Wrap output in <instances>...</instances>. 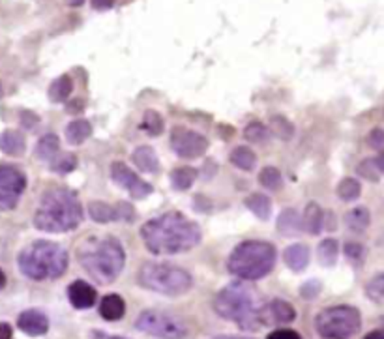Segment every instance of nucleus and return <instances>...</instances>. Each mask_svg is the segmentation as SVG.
I'll return each mask as SVG.
<instances>
[{
    "instance_id": "nucleus-3",
    "label": "nucleus",
    "mask_w": 384,
    "mask_h": 339,
    "mask_svg": "<svg viewBox=\"0 0 384 339\" xmlns=\"http://www.w3.org/2000/svg\"><path fill=\"white\" fill-rule=\"evenodd\" d=\"M79 262L94 281L107 285L120 276L126 264V253L116 238H90L79 249Z\"/></svg>"
},
{
    "instance_id": "nucleus-12",
    "label": "nucleus",
    "mask_w": 384,
    "mask_h": 339,
    "mask_svg": "<svg viewBox=\"0 0 384 339\" xmlns=\"http://www.w3.org/2000/svg\"><path fill=\"white\" fill-rule=\"evenodd\" d=\"M111 177H113L114 184L124 188L133 199H144L152 193V186L146 184L139 175L129 169L126 163L114 162L111 165Z\"/></svg>"
},
{
    "instance_id": "nucleus-16",
    "label": "nucleus",
    "mask_w": 384,
    "mask_h": 339,
    "mask_svg": "<svg viewBox=\"0 0 384 339\" xmlns=\"http://www.w3.org/2000/svg\"><path fill=\"white\" fill-rule=\"evenodd\" d=\"M283 262L292 272H302L309 264V247L306 244H292L283 251Z\"/></svg>"
},
{
    "instance_id": "nucleus-14",
    "label": "nucleus",
    "mask_w": 384,
    "mask_h": 339,
    "mask_svg": "<svg viewBox=\"0 0 384 339\" xmlns=\"http://www.w3.org/2000/svg\"><path fill=\"white\" fill-rule=\"evenodd\" d=\"M17 326L19 330L27 334V336H32V338H40V336H45L47 330H49V318L45 313L38 310H27L23 311L19 318H17Z\"/></svg>"
},
{
    "instance_id": "nucleus-6",
    "label": "nucleus",
    "mask_w": 384,
    "mask_h": 339,
    "mask_svg": "<svg viewBox=\"0 0 384 339\" xmlns=\"http://www.w3.org/2000/svg\"><path fill=\"white\" fill-rule=\"evenodd\" d=\"M276 257V247L270 242L246 240L238 244L229 257V272L246 281H257L274 270Z\"/></svg>"
},
{
    "instance_id": "nucleus-1",
    "label": "nucleus",
    "mask_w": 384,
    "mask_h": 339,
    "mask_svg": "<svg viewBox=\"0 0 384 339\" xmlns=\"http://www.w3.org/2000/svg\"><path fill=\"white\" fill-rule=\"evenodd\" d=\"M144 246L154 255L190 251L201 242V229L182 214L169 212L146 221L141 229Z\"/></svg>"
},
{
    "instance_id": "nucleus-7",
    "label": "nucleus",
    "mask_w": 384,
    "mask_h": 339,
    "mask_svg": "<svg viewBox=\"0 0 384 339\" xmlns=\"http://www.w3.org/2000/svg\"><path fill=\"white\" fill-rule=\"evenodd\" d=\"M139 283L144 289L165 297H182L192 289L193 277L180 266L169 262H146L139 270Z\"/></svg>"
},
{
    "instance_id": "nucleus-32",
    "label": "nucleus",
    "mask_w": 384,
    "mask_h": 339,
    "mask_svg": "<svg viewBox=\"0 0 384 339\" xmlns=\"http://www.w3.org/2000/svg\"><path fill=\"white\" fill-rule=\"evenodd\" d=\"M259 182L268 191H279L281 186H283V177H281V173L276 167H264L259 173Z\"/></svg>"
},
{
    "instance_id": "nucleus-8",
    "label": "nucleus",
    "mask_w": 384,
    "mask_h": 339,
    "mask_svg": "<svg viewBox=\"0 0 384 339\" xmlns=\"http://www.w3.org/2000/svg\"><path fill=\"white\" fill-rule=\"evenodd\" d=\"M362 326L360 311L353 305H334L322 310L315 318V328L322 339H350Z\"/></svg>"
},
{
    "instance_id": "nucleus-27",
    "label": "nucleus",
    "mask_w": 384,
    "mask_h": 339,
    "mask_svg": "<svg viewBox=\"0 0 384 339\" xmlns=\"http://www.w3.org/2000/svg\"><path fill=\"white\" fill-rule=\"evenodd\" d=\"M88 216H90V219H94L96 223H109V221L118 219L116 208L107 205V203H101V201H92V203L88 205Z\"/></svg>"
},
{
    "instance_id": "nucleus-21",
    "label": "nucleus",
    "mask_w": 384,
    "mask_h": 339,
    "mask_svg": "<svg viewBox=\"0 0 384 339\" xmlns=\"http://www.w3.org/2000/svg\"><path fill=\"white\" fill-rule=\"evenodd\" d=\"M25 137L15 129H6L0 135V150L8 155H21L25 152Z\"/></svg>"
},
{
    "instance_id": "nucleus-24",
    "label": "nucleus",
    "mask_w": 384,
    "mask_h": 339,
    "mask_svg": "<svg viewBox=\"0 0 384 339\" xmlns=\"http://www.w3.org/2000/svg\"><path fill=\"white\" fill-rule=\"evenodd\" d=\"M345 221H347V227H349L353 233H366V229L371 223V214L366 206H356V208H353L347 214Z\"/></svg>"
},
{
    "instance_id": "nucleus-23",
    "label": "nucleus",
    "mask_w": 384,
    "mask_h": 339,
    "mask_svg": "<svg viewBox=\"0 0 384 339\" xmlns=\"http://www.w3.org/2000/svg\"><path fill=\"white\" fill-rule=\"evenodd\" d=\"M92 135V124L88 121H73L66 127V139L70 145H83Z\"/></svg>"
},
{
    "instance_id": "nucleus-34",
    "label": "nucleus",
    "mask_w": 384,
    "mask_h": 339,
    "mask_svg": "<svg viewBox=\"0 0 384 339\" xmlns=\"http://www.w3.org/2000/svg\"><path fill=\"white\" fill-rule=\"evenodd\" d=\"M141 127L146 131L149 135H159L164 131V118L159 116V113H156L154 109H149L144 116H142V124Z\"/></svg>"
},
{
    "instance_id": "nucleus-18",
    "label": "nucleus",
    "mask_w": 384,
    "mask_h": 339,
    "mask_svg": "<svg viewBox=\"0 0 384 339\" xmlns=\"http://www.w3.org/2000/svg\"><path fill=\"white\" fill-rule=\"evenodd\" d=\"M131 160L136 163L137 169H141L142 173H157V169H159V160H157L156 152L146 145L137 147L131 154Z\"/></svg>"
},
{
    "instance_id": "nucleus-31",
    "label": "nucleus",
    "mask_w": 384,
    "mask_h": 339,
    "mask_svg": "<svg viewBox=\"0 0 384 339\" xmlns=\"http://www.w3.org/2000/svg\"><path fill=\"white\" fill-rule=\"evenodd\" d=\"M270 131L281 141H291L294 135V126L289 118H285L283 114H274L270 118Z\"/></svg>"
},
{
    "instance_id": "nucleus-45",
    "label": "nucleus",
    "mask_w": 384,
    "mask_h": 339,
    "mask_svg": "<svg viewBox=\"0 0 384 339\" xmlns=\"http://www.w3.org/2000/svg\"><path fill=\"white\" fill-rule=\"evenodd\" d=\"M21 121L27 127H34L36 124H38V116H36V114H32V113H23Z\"/></svg>"
},
{
    "instance_id": "nucleus-29",
    "label": "nucleus",
    "mask_w": 384,
    "mask_h": 339,
    "mask_svg": "<svg viewBox=\"0 0 384 339\" xmlns=\"http://www.w3.org/2000/svg\"><path fill=\"white\" fill-rule=\"evenodd\" d=\"M231 163L242 171H253L257 163V155L253 154V150L248 149V147H236L233 152H231Z\"/></svg>"
},
{
    "instance_id": "nucleus-35",
    "label": "nucleus",
    "mask_w": 384,
    "mask_h": 339,
    "mask_svg": "<svg viewBox=\"0 0 384 339\" xmlns=\"http://www.w3.org/2000/svg\"><path fill=\"white\" fill-rule=\"evenodd\" d=\"M366 294L370 300L377 302V304H384V274H379L373 279L368 281L366 285Z\"/></svg>"
},
{
    "instance_id": "nucleus-20",
    "label": "nucleus",
    "mask_w": 384,
    "mask_h": 339,
    "mask_svg": "<svg viewBox=\"0 0 384 339\" xmlns=\"http://www.w3.org/2000/svg\"><path fill=\"white\" fill-rule=\"evenodd\" d=\"M304 231L307 234H319L324 227V212L317 203H309L306 206V212H304Z\"/></svg>"
},
{
    "instance_id": "nucleus-37",
    "label": "nucleus",
    "mask_w": 384,
    "mask_h": 339,
    "mask_svg": "<svg viewBox=\"0 0 384 339\" xmlns=\"http://www.w3.org/2000/svg\"><path fill=\"white\" fill-rule=\"evenodd\" d=\"M358 175L366 180H370V182H379L381 180V169H379V165L375 160H363V162L358 163Z\"/></svg>"
},
{
    "instance_id": "nucleus-4",
    "label": "nucleus",
    "mask_w": 384,
    "mask_h": 339,
    "mask_svg": "<svg viewBox=\"0 0 384 339\" xmlns=\"http://www.w3.org/2000/svg\"><path fill=\"white\" fill-rule=\"evenodd\" d=\"M263 302L255 290L244 283H231L218 292L214 310L220 317L233 321L244 330H257L261 325Z\"/></svg>"
},
{
    "instance_id": "nucleus-9",
    "label": "nucleus",
    "mask_w": 384,
    "mask_h": 339,
    "mask_svg": "<svg viewBox=\"0 0 384 339\" xmlns=\"http://www.w3.org/2000/svg\"><path fill=\"white\" fill-rule=\"evenodd\" d=\"M136 328L157 339H184L188 328L178 317L159 310L142 311L137 317Z\"/></svg>"
},
{
    "instance_id": "nucleus-11",
    "label": "nucleus",
    "mask_w": 384,
    "mask_h": 339,
    "mask_svg": "<svg viewBox=\"0 0 384 339\" xmlns=\"http://www.w3.org/2000/svg\"><path fill=\"white\" fill-rule=\"evenodd\" d=\"M171 147L182 160H195L207 152L208 139L188 127H175L171 134Z\"/></svg>"
},
{
    "instance_id": "nucleus-52",
    "label": "nucleus",
    "mask_w": 384,
    "mask_h": 339,
    "mask_svg": "<svg viewBox=\"0 0 384 339\" xmlns=\"http://www.w3.org/2000/svg\"><path fill=\"white\" fill-rule=\"evenodd\" d=\"M214 339H251V338H238V336H218Z\"/></svg>"
},
{
    "instance_id": "nucleus-53",
    "label": "nucleus",
    "mask_w": 384,
    "mask_h": 339,
    "mask_svg": "<svg viewBox=\"0 0 384 339\" xmlns=\"http://www.w3.org/2000/svg\"><path fill=\"white\" fill-rule=\"evenodd\" d=\"M0 96H2V85H0Z\"/></svg>"
},
{
    "instance_id": "nucleus-38",
    "label": "nucleus",
    "mask_w": 384,
    "mask_h": 339,
    "mask_svg": "<svg viewBox=\"0 0 384 339\" xmlns=\"http://www.w3.org/2000/svg\"><path fill=\"white\" fill-rule=\"evenodd\" d=\"M75 167H77V158L73 154L62 155L60 160H57V162L53 163V171H55V173H60V175L71 173Z\"/></svg>"
},
{
    "instance_id": "nucleus-36",
    "label": "nucleus",
    "mask_w": 384,
    "mask_h": 339,
    "mask_svg": "<svg viewBox=\"0 0 384 339\" xmlns=\"http://www.w3.org/2000/svg\"><path fill=\"white\" fill-rule=\"evenodd\" d=\"M244 137L251 142H264L268 139V127L261 122H249L244 129Z\"/></svg>"
},
{
    "instance_id": "nucleus-39",
    "label": "nucleus",
    "mask_w": 384,
    "mask_h": 339,
    "mask_svg": "<svg viewBox=\"0 0 384 339\" xmlns=\"http://www.w3.org/2000/svg\"><path fill=\"white\" fill-rule=\"evenodd\" d=\"M345 255L349 257L353 262H362L363 257H366V249H363L362 244H358V242H349L347 246H345Z\"/></svg>"
},
{
    "instance_id": "nucleus-50",
    "label": "nucleus",
    "mask_w": 384,
    "mask_h": 339,
    "mask_svg": "<svg viewBox=\"0 0 384 339\" xmlns=\"http://www.w3.org/2000/svg\"><path fill=\"white\" fill-rule=\"evenodd\" d=\"M66 4H68V6H71V8H79V6H83V4H85V0H66Z\"/></svg>"
},
{
    "instance_id": "nucleus-13",
    "label": "nucleus",
    "mask_w": 384,
    "mask_h": 339,
    "mask_svg": "<svg viewBox=\"0 0 384 339\" xmlns=\"http://www.w3.org/2000/svg\"><path fill=\"white\" fill-rule=\"evenodd\" d=\"M296 318V311L285 300H272L261 310V325H287Z\"/></svg>"
},
{
    "instance_id": "nucleus-25",
    "label": "nucleus",
    "mask_w": 384,
    "mask_h": 339,
    "mask_svg": "<svg viewBox=\"0 0 384 339\" xmlns=\"http://www.w3.org/2000/svg\"><path fill=\"white\" fill-rule=\"evenodd\" d=\"M246 206H248L249 212L255 214L257 218L263 219V221H266V219L270 218L272 203L270 199L266 197V195H263V193H253V195H249V197L246 199Z\"/></svg>"
},
{
    "instance_id": "nucleus-26",
    "label": "nucleus",
    "mask_w": 384,
    "mask_h": 339,
    "mask_svg": "<svg viewBox=\"0 0 384 339\" xmlns=\"http://www.w3.org/2000/svg\"><path fill=\"white\" fill-rule=\"evenodd\" d=\"M71 90H73V83H71L70 75H60L55 79L49 86V99L55 103H62L70 98Z\"/></svg>"
},
{
    "instance_id": "nucleus-43",
    "label": "nucleus",
    "mask_w": 384,
    "mask_h": 339,
    "mask_svg": "<svg viewBox=\"0 0 384 339\" xmlns=\"http://www.w3.org/2000/svg\"><path fill=\"white\" fill-rule=\"evenodd\" d=\"M116 214H118V219H126V221H131L133 219V208L128 205V203H118L116 206Z\"/></svg>"
},
{
    "instance_id": "nucleus-44",
    "label": "nucleus",
    "mask_w": 384,
    "mask_h": 339,
    "mask_svg": "<svg viewBox=\"0 0 384 339\" xmlns=\"http://www.w3.org/2000/svg\"><path fill=\"white\" fill-rule=\"evenodd\" d=\"M94 10L98 12H105V10H111L114 6V0H90Z\"/></svg>"
},
{
    "instance_id": "nucleus-48",
    "label": "nucleus",
    "mask_w": 384,
    "mask_h": 339,
    "mask_svg": "<svg viewBox=\"0 0 384 339\" xmlns=\"http://www.w3.org/2000/svg\"><path fill=\"white\" fill-rule=\"evenodd\" d=\"M363 339H384V328H379V330H373L370 332Z\"/></svg>"
},
{
    "instance_id": "nucleus-40",
    "label": "nucleus",
    "mask_w": 384,
    "mask_h": 339,
    "mask_svg": "<svg viewBox=\"0 0 384 339\" xmlns=\"http://www.w3.org/2000/svg\"><path fill=\"white\" fill-rule=\"evenodd\" d=\"M368 142H370L371 149L384 150V129H381V127L371 129L370 135H368Z\"/></svg>"
},
{
    "instance_id": "nucleus-42",
    "label": "nucleus",
    "mask_w": 384,
    "mask_h": 339,
    "mask_svg": "<svg viewBox=\"0 0 384 339\" xmlns=\"http://www.w3.org/2000/svg\"><path fill=\"white\" fill-rule=\"evenodd\" d=\"M320 292V283L319 281H307L302 287V297L304 298H313Z\"/></svg>"
},
{
    "instance_id": "nucleus-22",
    "label": "nucleus",
    "mask_w": 384,
    "mask_h": 339,
    "mask_svg": "<svg viewBox=\"0 0 384 339\" xmlns=\"http://www.w3.org/2000/svg\"><path fill=\"white\" fill-rule=\"evenodd\" d=\"M58 152H60V142H58L57 135H43L36 145V158L42 160V162H53L58 155Z\"/></svg>"
},
{
    "instance_id": "nucleus-17",
    "label": "nucleus",
    "mask_w": 384,
    "mask_h": 339,
    "mask_svg": "<svg viewBox=\"0 0 384 339\" xmlns=\"http://www.w3.org/2000/svg\"><path fill=\"white\" fill-rule=\"evenodd\" d=\"M304 229V221L298 218L294 208H285L278 218V231L283 236H298Z\"/></svg>"
},
{
    "instance_id": "nucleus-49",
    "label": "nucleus",
    "mask_w": 384,
    "mask_h": 339,
    "mask_svg": "<svg viewBox=\"0 0 384 339\" xmlns=\"http://www.w3.org/2000/svg\"><path fill=\"white\" fill-rule=\"evenodd\" d=\"M375 162H377L381 173H384V150H381V154H379L377 158H375Z\"/></svg>"
},
{
    "instance_id": "nucleus-33",
    "label": "nucleus",
    "mask_w": 384,
    "mask_h": 339,
    "mask_svg": "<svg viewBox=\"0 0 384 339\" xmlns=\"http://www.w3.org/2000/svg\"><path fill=\"white\" fill-rule=\"evenodd\" d=\"M360 193H362V186L356 178H343L340 186H337V197L345 201V203H350V201L358 199Z\"/></svg>"
},
{
    "instance_id": "nucleus-2",
    "label": "nucleus",
    "mask_w": 384,
    "mask_h": 339,
    "mask_svg": "<svg viewBox=\"0 0 384 339\" xmlns=\"http://www.w3.org/2000/svg\"><path fill=\"white\" fill-rule=\"evenodd\" d=\"M83 221V206L77 195L66 188H55L43 193L36 210L34 225L45 233H68Z\"/></svg>"
},
{
    "instance_id": "nucleus-47",
    "label": "nucleus",
    "mask_w": 384,
    "mask_h": 339,
    "mask_svg": "<svg viewBox=\"0 0 384 339\" xmlns=\"http://www.w3.org/2000/svg\"><path fill=\"white\" fill-rule=\"evenodd\" d=\"M83 107H85V103L81 99L79 101H71V103H68V113H81Z\"/></svg>"
},
{
    "instance_id": "nucleus-46",
    "label": "nucleus",
    "mask_w": 384,
    "mask_h": 339,
    "mask_svg": "<svg viewBox=\"0 0 384 339\" xmlns=\"http://www.w3.org/2000/svg\"><path fill=\"white\" fill-rule=\"evenodd\" d=\"M0 339H12V326L8 323H0Z\"/></svg>"
},
{
    "instance_id": "nucleus-41",
    "label": "nucleus",
    "mask_w": 384,
    "mask_h": 339,
    "mask_svg": "<svg viewBox=\"0 0 384 339\" xmlns=\"http://www.w3.org/2000/svg\"><path fill=\"white\" fill-rule=\"evenodd\" d=\"M266 339H302V336L291 330V328H279V330H274L272 334H268Z\"/></svg>"
},
{
    "instance_id": "nucleus-28",
    "label": "nucleus",
    "mask_w": 384,
    "mask_h": 339,
    "mask_svg": "<svg viewBox=\"0 0 384 339\" xmlns=\"http://www.w3.org/2000/svg\"><path fill=\"white\" fill-rule=\"evenodd\" d=\"M195 178H197V173L195 169L192 167H177V169L171 173V182H172V188L178 191H185L192 188V184L195 182Z\"/></svg>"
},
{
    "instance_id": "nucleus-5",
    "label": "nucleus",
    "mask_w": 384,
    "mask_h": 339,
    "mask_svg": "<svg viewBox=\"0 0 384 339\" xmlns=\"http://www.w3.org/2000/svg\"><path fill=\"white\" fill-rule=\"evenodd\" d=\"M19 268L34 281L57 279L68 270V251L55 242L38 240L25 247L19 255Z\"/></svg>"
},
{
    "instance_id": "nucleus-19",
    "label": "nucleus",
    "mask_w": 384,
    "mask_h": 339,
    "mask_svg": "<svg viewBox=\"0 0 384 339\" xmlns=\"http://www.w3.org/2000/svg\"><path fill=\"white\" fill-rule=\"evenodd\" d=\"M126 313V302L118 294H107L100 304V315L105 321H120Z\"/></svg>"
},
{
    "instance_id": "nucleus-51",
    "label": "nucleus",
    "mask_w": 384,
    "mask_h": 339,
    "mask_svg": "<svg viewBox=\"0 0 384 339\" xmlns=\"http://www.w3.org/2000/svg\"><path fill=\"white\" fill-rule=\"evenodd\" d=\"M6 287V274L0 270V289H4Z\"/></svg>"
},
{
    "instance_id": "nucleus-54",
    "label": "nucleus",
    "mask_w": 384,
    "mask_h": 339,
    "mask_svg": "<svg viewBox=\"0 0 384 339\" xmlns=\"http://www.w3.org/2000/svg\"><path fill=\"white\" fill-rule=\"evenodd\" d=\"M111 339H126V338H111Z\"/></svg>"
},
{
    "instance_id": "nucleus-10",
    "label": "nucleus",
    "mask_w": 384,
    "mask_h": 339,
    "mask_svg": "<svg viewBox=\"0 0 384 339\" xmlns=\"http://www.w3.org/2000/svg\"><path fill=\"white\" fill-rule=\"evenodd\" d=\"M27 188V177L17 167L0 165V210H12L17 206Z\"/></svg>"
},
{
    "instance_id": "nucleus-30",
    "label": "nucleus",
    "mask_w": 384,
    "mask_h": 339,
    "mask_svg": "<svg viewBox=\"0 0 384 339\" xmlns=\"http://www.w3.org/2000/svg\"><path fill=\"white\" fill-rule=\"evenodd\" d=\"M317 255H319V261L322 266H334L335 261H337V255H340V244L334 238H327L319 244Z\"/></svg>"
},
{
    "instance_id": "nucleus-15",
    "label": "nucleus",
    "mask_w": 384,
    "mask_h": 339,
    "mask_svg": "<svg viewBox=\"0 0 384 339\" xmlns=\"http://www.w3.org/2000/svg\"><path fill=\"white\" fill-rule=\"evenodd\" d=\"M68 298L75 310H90L98 300V292L92 285H88L83 279H77L68 287Z\"/></svg>"
}]
</instances>
